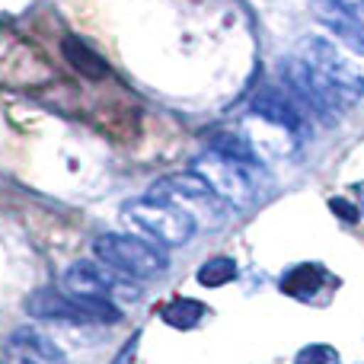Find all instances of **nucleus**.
I'll list each match as a JSON object with an SVG mask.
<instances>
[{"label":"nucleus","instance_id":"16","mask_svg":"<svg viewBox=\"0 0 364 364\" xmlns=\"http://www.w3.org/2000/svg\"><path fill=\"white\" fill-rule=\"evenodd\" d=\"M361 4H364V0H361Z\"/></svg>","mask_w":364,"mask_h":364},{"label":"nucleus","instance_id":"3","mask_svg":"<svg viewBox=\"0 0 364 364\" xmlns=\"http://www.w3.org/2000/svg\"><path fill=\"white\" fill-rule=\"evenodd\" d=\"M26 314L32 320L70 323V326H112L122 320V307L102 297H80L64 288H42L29 294Z\"/></svg>","mask_w":364,"mask_h":364},{"label":"nucleus","instance_id":"6","mask_svg":"<svg viewBox=\"0 0 364 364\" xmlns=\"http://www.w3.org/2000/svg\"><path fill=\"white\" fill-rule=\"evenodd\" d=\"M61 288L80 297H102V301H112L115 307H132V304L141 301L138 282L119 275V272H112L109 265L96 262V259L70 262L61 275Z\"/></svg>","mask_w":364,"mask_h":364},{"label":"nucleus","instance_id":"12","mask_svg":"<svg viewBox=\"0 0 364 364\" xmlns=\"http://www.w3.org/2000/svg\"><path fill=\"white\" fill-rule=\"evenodd\" d=\"M205 316V304L201 301H192V297H173L170 304L160 307V320L173 329H192L201 323Z\"/></svg>","mask_w":364,"mask_h":364},{"label":"nucleus","instance_id":"14","mask_svg":"<svg viewBox=\"0 0 364 364\" xmlns=\"http://www.w3.org/2000/svg\"><path fill=\"white\" fill-rule=\"evenodd\" d=\"M294 364H342L339 352L326 342H314V346H304L301 352L294 355Z\"/></svg>","mask_w":364,"mask_h":364},{"label":"nucleus","instance_id":"4","mask_svg":"<svg viewBox=\"0 0 364 364\" xmlns=\"http://www.w3.org/2000/svg\"><path fill=\"white\" fill-rule=\"evenodd\" d=\"M96 262L109 265L112 272L132 278V282H154L170 269L166 250L134 237V233H100L93 240Z\"/></svg>","mask_w":364,"mask_h":364},{"label":"nucleus","instance_id":"11","mask_svg":"<svg viewBox=\"0 0 364 364\" xmlns=\"http://www.w3.org/2000/svg\"><path fill=\"white\" fill-rule=\"evenodd\" d=\"M323 282H326V269L314 262H304V265H294L282 278V291L288 297H294V301H310L314 294H320Z\"/></svg>","mask_w":364,"mask_h":364},{"label":"nucleus","instance_id":"2","mask_svg":"<svg viewBox=\"0 0 364 364\" xmlns=\"http://www.w3.org/2000/svg\"><path fill=\"white\" fill-rule=\"evenodd\" d=\"M294 58H301L304 64L316 70L320 77H326L348 102L364 96V55L342 42L320 36H307L297 45Z\"/></svg>","mask_w":364,"mask_h":364},{"label":"nucleus","instance_id":"10","mask_svg":"<svg viewBox=\"0 0 364 364\" xmlns=\"http://www.w3.org/2000/svg\"><path fill=\"white\" fill-rule=\"evenodd\" d=\"M61 51H64V61H68L77 74L87 77V80H106V77H109L106 58H102L100 51L90 48L87 42H80V38H64Z\"/></svg>","mask_w":364,"mask_h":364},{"label":"nucleus","instance_id":"9","mask_svg":"<svg viewBox=\"0 0 364 364\" xmlns=\"http://www.w3.org/2000/svg\"><path fill=\"white\" fill-rule=\"evenodd\" d=\"M310 6H314V16L342 45L364 55V4L358 0H314Z\"/></svg>","mask_w":364,"mask_h":364},{"label":"nucleus","instance_id":"5","mask_svg":"<svg viewBox=\"0 0 364 364\" xmlns=\"http://www.w3.org/2000/svg\"><path fill=\"white\" fill-rule=\"evenodd\" d=\"M147 195L176 205L179 211H186L198 227L224 224L227 205L214 195V188L208 186L198 173H173V176H164V179H157L151 188H147Z\"/></svg>","mask_w":364,"mask_h":364},{"label":"nucleus","instance_id":"1","mask_svg":"<svg viewBox=\"0 0 364 364\" xmlns=\"http://www.w3.org/2000/svg\"><path fill=\"white\" fill-rule=\"evenodd\" d=\"M122 220L134 237L147 240L160 250H179L198 233V224L186 211H179L170 201L151 198V195L125 201L122 205Z\"/></svg>","mask_w":364,"mask_h":364},{"label":"nucleus","instance_id":"8","mask_svg":"<svg viewBox=\"0 0 364 364\" xmlns=\"http://www.w3.org/2000/svg\"><path fill=\"white\" fill-rule=\"evenodd\" d=\"M0 364H68V355L36 326H19L0 339Z\"/></svg>","mask_w":364,"mask_h":364},{"label":"nucleus","instance_id":"13","mask_svg":"<svg viewBox=\"0 0 364 364\" xmlns=\"http://www.w3.org/2000/svg\"><path fill=\"white\" fill-rule=\"evenodd\" d=\"M237 275H240V269L230 256H214L195 272V278H198L201 288H224V284H230Z\"/></svg>","mask_w":364,"mask_h":364},{"label":"nucleus","instance_id":"15","mask_svg":"<svg viewBox=\"0 0 364 364\" xmlns=\"http://www.w3.org/2000/svg\"><path fill=\"white\" fill-rule=\"evenodd\" d=\"M333 211H339L346 220H355V214H358V211H355V208H348L342 198H336V201H333Z\"/></svg>","mask_w":364,"mask_h":364},{"label":"nucleus","instance_id":"7","mask_svg":"<svg viewBox=\"0 0 364 364\" xmlns=\"http://www.w3.org/2000/svg\"><path fill=\"white\" fill-rule=\"evenodd\" d=\"M256 170L262 166L240 164V160H230L214 151H205L192 164V173H198L227 208H250L256 201Z\"/></svg>","mask_w":364,"mask_h":364}]
</instances>
